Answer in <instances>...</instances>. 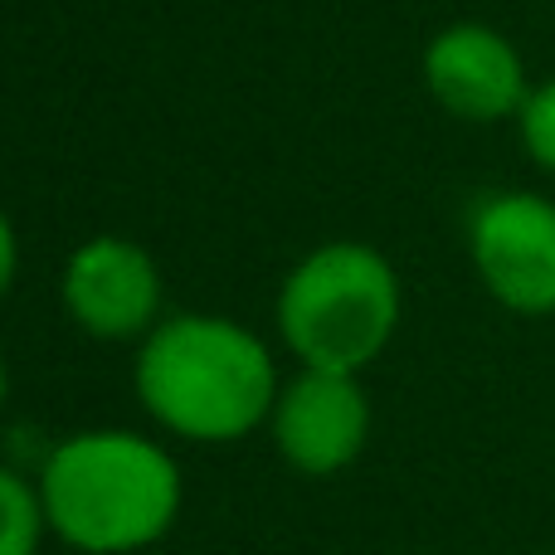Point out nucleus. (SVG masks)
Returning a JSON list of instances; mask_svg holds the SVG:
<instances>
[{
    "instance_id": "obj_1",
    "label": "nucleus",
    "mask_w": 555,
    "mask_h": 555,
    "mask_svg": "<svg viewBox=\"0 0 555 555\" xmlns=\"http://www.w3.org/2000/svg\"><path fill=\"white\" fill-rule=\"evenodd\" d=\"M132 385L156 429L185 443H240L269 424L283 380L254 326L220 312H176L142 336Z\"/></svg>"
},
{
    "instance_id": "obj_2",
    "label": "nucleus",
    "mask_w": 555,
    "mask_h": 555,
    "mask_svg": "<svg viewBox=\"0 0 555 555\" xmlns=\"http://www.w3.org/2000/svg\"><path fill=\"white\" fill-rule=\"evenodd\" d=\"M49 531L83 555L146 551L181 521L185 478L171 449L137 429H83L39 468Z\"/></svg>"
},
{
    "instance_id": "obj_3",
    "label": "nucleus",
    "mask_w": 555,
    "mask_h": 555,
    "mask_svg": "<svg viewBox=\"0 0 555 555\" xmlns=\"http://www.w3.org/2000/svg\"><path fill=\"white\" fill-rule=\"evenodd\" d=\"M273 317L297 365L361 375L400 332L404 287L375 244L326 240L287 269Z\"/></svg>"
},
{
    "instance_id": "obj_4",
    "label": "nucleus",
    "mask_w": 555,
    "mask_h": 555,
    "mask_svg": "<svg viewBox=\"0 0 555 555\" xmlns=\"http://www.w3.org/2000/svg\"><path fill=\"white\" fill-rule=\"evenodd\" d=\"M468 259L512 317H555V201L521 185L482 195L468 215Z\"/></svg>"
},
{
    "instance_id": "obj_5",
    "label": "nucleus",
    "mask_w": 555,
    "mask_h": 555,
    "mask_svg": "<svg viewBox=\"0 0 555 555\" xmlns=\"http://www.w3.org/2000/svg\"><path fill=\"white\" fill-rule=\"evenodd\" d=\"M371 424L375 410L361 375L302 365L293 380L278 385L273 414L263 429H269L278 459L297 478H336L365 453Z\"/></svg>"
},
{
    "instance_id": "obj_6",
    "label": "nucleus",
    "mask_w": 555,
    "mask_h": 555,
    "mask_svg": "<svg viewBox=\"0 0 555 555\" xmlns=\"http://www.w3.org/2000/svg\"><path fill=\"white\" fill-rule=\"evenodd\" d=\"M59 302L78 332L98 341H142L162 322V269L127 234H93L68 254L59 273Z\"/></svg>"
},
{
    "instance_id": "obj_7",
    "label": "nucleus",
    "mask_w": 555,
    "mask_h": 555,
    "mask_svg": "<svg viewBox=\"0 0 555 555\" xmlns=\"http://www.w3.org/2000/svg\"><path fill=\"white\" fill-rule=\"evenodd\" d=\"M420 74L429 98L449 117L473 127L517 122L531 98V74L521 49L482 20H453L424 44Z\"/></svg>"
},
{
    "instance_id": "obj_8",
    "label": "nucleus",
    "mask_w": 555,
    "mask_h": 555,
    "mask_svg": "<svg viewBox=\"0 0 555 555\" xmlns=\"http://www.w3.org/2000/svg\"><path fill=\"white\" fill-rule=\"evenodd\" d=\"M49 531L39 482L0 463V555H39V541Z\"/></svg>"
},
{
    "instance_id": "obj_9",
    "label": "nucleus",
    "mask_w": 555,
    "mask_h": 555,
    "mask_svg": "<svg viewBox=\"0 0 555 555\" xmlns=\"http://www.w3.org/2000/svg\"><path fill=\"white\" fill-rule=\"evenodd\" d=\"M517 137H521V152L537 162V171L555 176V74L531 83L527 107L517 113Z\"/></svg>"
},
{
    "instance_id": "obj_10",
    "label": "nucleus",
    "mask_w": 555,
    "mask_h": 555,
    "mask_svg": "<svg viewBox=\"0 0 555 555\" xmlns=\"http://www.w3.org/2000/svg\"><path fill=\"white\" fill-rule=\"evenodd\" d=\"M15 273H20V240H15L10 215L0 210V302H5V293L15 287Z\"/></svg>"
},
{
    "instance_id": "obj_11",
    "label": "nucleus",
    "mask_w": 555,
    "mask_h": 555,
    "mask_svg": "<svg viewBox=\"0 0 555 555\" xmlns=\"http://www.w3.org/2000/svg\"><path fill=\"white\" fill-rule=\"evenodd\" d=\"M5 390H10V380H5V361H0V410H5Z\"/></svg>"
}]
</instances>
